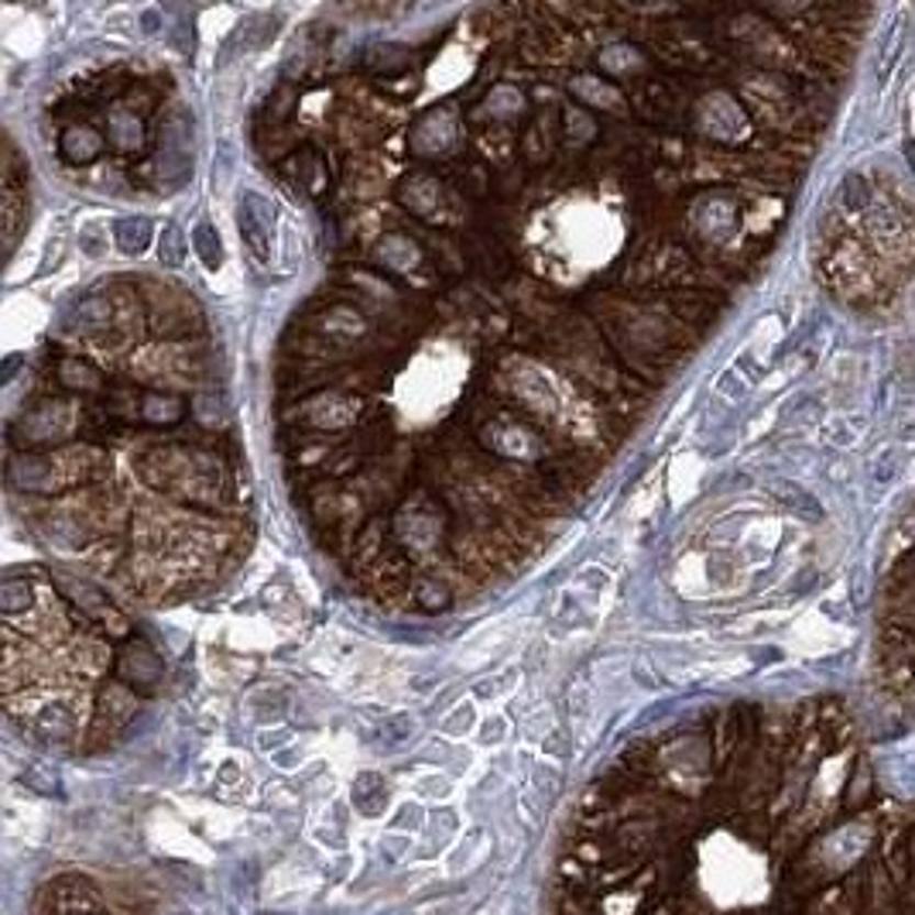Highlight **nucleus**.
I'll list each match as a JSON object with an SVG mask.
<instances>
[{
	"instance_id": "nucleus-1",
	"label": "nucleus",
	"mask_w": 915,
	"mask_h": 915,
	"mask_svg": "<svg viewBox=\"0 0 915 915\" xmlns=\"http://www.w3.org/2000/svg\"><path fill=\"white\" fill-rule=\"evenodd\" d=\"M895 819L844 700L713 710L583 792L549 915H837Z\"/></svg>"
},
{
	"instance_id": "nucleus-8",
	"label": "nucleus",
	"mask_w": 915,
	"mask_h": 915,
	"mask_svg": "<svg viewBox=\"0 0 915 915\" xmlns=\"http://www.w3.org/2000/svg\"><path fill=\"white\" fill-rule=\"evenodd\" d=\"M192 171V127L186 121V113H171L161 124L158 137V176L165 189H179L189 182Z\"/></svg>"
},
{
	"instance_id": "nucleus-7",
	"label": "nucleus",
	"mask_w": 915,
	"mask_h": 915,
	"mask_svg": "<svg viewBox=\"0 0 915 915\" xmlns=\"http://www.w3.org/2000/svg\"><path fill=\"white\" fill-rule=\"evenodd\" d=\"M118 679L141 700H148L158 693V685L165 679V659L145 638L134 635L118 648Z\"/></svg>"
},
{
	"instance_id": "nucleus-6",
	"label": "nucleus",
	"mask_w": 915,
	"mask_h": 915,
	"mask_svg": "<svg viewBox=\"0 0 915 915\" xmlns=\"http://www.w3.org/2000/svg\"><path fill=\"white\" fill-rule=\"evenodd\" d=\"M66 483L59 456L38 449H11L8 456V488L14 494H38L52 498Z\"/></svg>"
},
{
	"instance_id": "nucleus-21",
	"label": "nucleus",
	"mask_w": 915,
	"mask_h": 915,
	"mask_svg": "<svg viewBox=\"0 0 915 915\" xmlns=\"http://www.w3.org/2000/svg\"><path fill=\"white\" fill-rule=\"evenodd\" d=\"M192 247H196V254L203 257V265L210 268V271H216L220 265H223V244H220V234L213 231L210 223H199L196 226V234H192Z\"/></svg>"
},
{
	"instance_id": "nucleus-4",
	"label": "nucleus",
	"mask_w": 915,
	"mask_h": 915,
	"mask_svg": "<svg viewBox=\"0 0 915 915\" xmlns=\"http://www.w3.org/2000/svg\"><path fill=\"white\" fill-rule=\"evenodd\" d=\"M79 433V422L72 419V409L63 398H38L32 409L11 425V449H35V446H59L69 439V433Z\"/></svg>"
},
{
	"instance_id": "nucleus-22",
	"label": "nucleus",
	"mask_w": 915,
	"mask_h": 915,
	"mask_svg": "<svg viewBox=\"0 0 915 915\" xmlns=\"http://www.w3.org/2000/svg\"><path fill=\"white\" fill-rule=\"evenodd\" d=\"M241 234H244L247 247L265 261V257H268V226L257 220L247 207L241 210Z\"/></svg>"
},
{
	"instance_id": "nucleus-10",
	"label": "nucleus",
	"mask_w": 915,
	"mask_h": 915,
	"mask_svg": "<svg viewBox=\"0 0 915 915\" xmlns=\"http://www.w3.org/2000/svg\"><path fill=\"white\" fill-rule=\"evenodd\" d=\"M398 199H402V207L412 216H419L425 223H439L436 216H443L449 192L443 189L439 176H433V171L422 168V171H415V176L402 179V186H398Z\"/></svg>"
},
{
	"instance_id": "nucleus-20",
	"label": "nucleus",
	"mask_w": 915,
	"mask_h": 915,
	"mask_svg": "<svg viewBox=\"0 0 915 915\" xmlns=\"http://www.w3.org/2000/svg\"><path fill=\"white\" fill-rule=\"evenodd\" d=\"M354 803L367 813V816H375L381 813L378 803H388V789L378 775H360L357 785H354Z\"/></svg>"
},
{
	"instance_id": "nucleus-23",
	"label": "nucleus",
	"mask_w": 915,
	"mask_h": 915,
	"mask_svg": "<svg viewBox=\"0 0 915 915\" xmlns=\"http://www.w3.org/2000/svg\"><path fill=\"white\" fill-rule=\"evenodd\" d=\"M161 261L168 265V268H179L182 261H186V237H182V231L176 223H168L165 226V234H161Z\"/></svg>"
},
{
	"instance_id": "nucleus-15",
	"label": "nucleus",
	"mask_w": 915,
	"mask_h": 915,
	"mask_svg": "<svg viewBox=\"0 0 915 915\" xmlns=\"http://www.w3.org/2000/svg\"><path fill=\"white\" fill-rule=\"evenodd\" d=\"M378 261L384 265V271H391V275H402V271H412L415 265H419V244L415 241H409V237H402V234H388L381 244H378Z\"/></svg>"
},
{
	"instance_id": "nucleus-17",
	"label": "nucleus",
	"mask_w": 915,
	"mask_h": 915,
	"mask_svg": "<svg viewBox=\"0 0 915 915\" xmlns=\"http://www.w3.org/2000/svg\"><path fill=\"white\" fill-rule=\"evenodd\" d=\"M110 137H113V148L118 152H137L141 148V118L134 110H113L107 118Z\"/></svg>"
},
{
	"instance_id": "nucleus-13",
	"label": "nucleus",
	"mask_w": 915,
	"mask_h": 915,
	"mask_svg": "<svg viewBox=\"0 0 915 915\" xmlns=\"http://www.w3.org/2000/svg\"><path fill=\"white\" fill-rule=\"evenodd\" d=\"M52 375L69 391H103V370L90 357L66 354L52 364Z\"/></svg>"
},
{
	"instance_id": "nucleus-9",
	"label": "nucleus",
	"mask_w": 915,
	"mask_h": 915,
	"mask_svg": "<svg viewBox=\"0 0 915 915\" xmlns=\"http://www.w3.org/2000/svg\"><path fill=\"white\" fill-rule=\"evenodd\" d=\"M107 899L97 889L93 881H82V878H63V881H52L38 915H107Z\"/></svg>"
},
{
	"instance_id": "nucleus-19",
	"label": "nucleus",
	"mask_w": 915,
	"mask_h": 915,
	"mask_svg": "<svg viewBox=\"0 0 915 915\" xmlns=\"http://www.w3.org/2000/svg\"><path fill=\"white\" fill-rule=\"evenodd\" d=\"M113 237H118V247L127 254H141L152 244V223L141 216H124L113 226Z\"/></svg>"
},
{
	"instance_id": "nucleus-12",
	"label": "nucleus",
	"mask_w": 915,
	"mask_h": 915,
	"mask_svg": "<svg viewBox=\"0 0 915 915\" xmlns=\"http://www.w3.org/2000/svg\"><path fill=\"white\" fill-rule=\"evenodd\" d=\"M189 412L186 394L179 391H158V388H145L141 394V422L145 425H179Z\"/></svg>"
},
{
	"instance_id": "nucleus-16",
	"label": "nucleus",
	"mask_w": 915,
	"mask_h": 915,
	"mask_svg": "<svg viewBox=\"0 0 915 915\" xmlns=\"http://www.w3.org/2000/svg\"><path fill=\"white\" fill-rule=\"evenodd\" d=\"M409 593H412L415 604L422 611H428V614L449 611V604H453V590H449V583L443 577H415L409 583Z\"/></svg>"
},
{
	"instance_id": "nucleus-18",
	"label": "nucleus",
	"mask_w": 915,
	"mask_h": 915,
	"mask_svg": "<svg viewBox=\"0 0 915 915\" xmlns=\"http://www.w3.org/2000/svg\"><path fill=\"white\" fill-rule=\"evenodd\" d=\"M35 607V587L27 583V580H4V587H0V611H4L8 621H14L18 614H27Z\"/></svg>"
},
{
	"instance_id": "nucleus-5",
	"label": "nucleus",
	"mask_w": 915,
	"mask_h": 915,
	"mask_svg": "<svg viewBox=\"0 0 915 915\" xmlns=\"http://www.w3.org/2000/svg\"><path fill=\"white\" fill-rule=\"evenodd\" d=\"M364 412V398L357 391H320V394H309L295 405V428H316V433H326V428H347L360 419Z\"/></svg>"
},
{
	"instance_id": "nucleus-11",
	"label": "nucleus",
	"mask_w": 915,
	"mask_h": 915,
	"mask_svg": "<svg viewBox=\"0 0 915 915\" xmlns=\"http://www.w3.org/2000/svg\"><path fill=\"white\" fill-rule=\"evenodd\" d=\"M113 316H118V302H113L110 289L107 295H86L72 305V312L66 316V330L69 333H82V336H93L103 339L113 326Z\"/></svg>"
},
{
	"instance_id": "nucleus-2",
	"label": "nucleus",
	"mask_w": 915,
	"mask_h": 915,
	"mask_svg": "<svg viewBox=\"0 0 915 915\" xmlns=\"http://www.w3.org/2000/svg\"><path fill=\"white\" fill-rule=\"evenodd\" d=\"M874 676L881 693L915 721V501L899 518L878 590Z\"/></svg>"
},
{
	"instance_id": "nucleus-14",
	"label": "nucleus",
	"mask_w": 915,
	"mask_h": 915,
	"mask_svg": "<svg viewBox=\"0 0 915 915\" xmlns=\"http://www.w3.org/2000/svg\"><path fill=\"white\" fill-rule=\"evenodd\" d=\"M103 137L90 124H72L59 137V158L66 165H93L103 155Z\"/></svg>"
},
{
	"instance_id": "nucleus-24",
	"label": "nucleus",
	"mask_w": 915,
	"mask_h": 915,
	"mask_svg": "<svg viewBox=\"0 0 915 915\" xmlns=\"http://www.w3.org/2000/svg\"><path fill=\"white\" fill-rule=\"evenodd\" d=\"M82 244H86V250H90V254H93V257H97V254H100V250H103V247H100V244H103V241H100V237H97V234H93V231H86V234H82Z\"/></svg>"
},
{
	"instance_id": "nucleus-3",
	"label": "nucleus",
	"mask_w": 915,
	"mask_h": 915,
	"mask_svg": "<svg viewBox=\"0 0 915 915\" xmlns=\"http://www.w3.org/2000/svg\"><path fill=\"white\" fill-rule=\"evenodd\" d=\"M837 915H915V813L895 819Z\"/></svg>"
}]
</instances>
